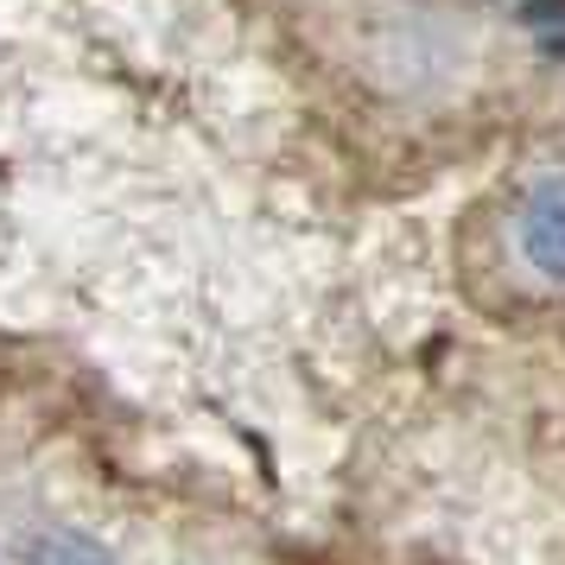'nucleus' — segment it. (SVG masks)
I'll list each match as a JSON object with an SVG mask.
<instances>
[{
  "mask_svg": "<svg viewBox=\"0 0 565 565\" xmlns=\"http://www.w3.org/2000/svg\"><path fill=\"white\" fill-rule=\"evenodd\" d=\"M521 255L534 274L565 286V179H546L521 204Z\"/></svg>",
  "mask_w": 565,
  "mask_h": 565,
  "instance_id": "f257e3e1",
  "label": "nucleus"
},
{
  "mask_svg": "<svg viewBox=\"0 0 565 565\" xmlns=\"http://www.w3.org/2000/svg\"><path fill=\"white\" fill-rule=\"evenodd\" d=\"M20 559L26 565H108V553L96 540L71 534V527H52V534H32L26 546H20Z\"/></svg>",
  "mask_w": 565,
  "mask_h": 565,
  "instance_id": "f03ea898",
  "label": "nucleus"
},
{
  "mask_svg": "<svg viewBox=\"0 0 565 565\" xmlns=\"http://www.w3.org/2000/svg\"><path fill=\"white\" fill-rule=\"evenodd\" d=\"M527 32L546 57H565V0H527Z\"/></svg>",
  "mask_w": 565,
  "mask_h": 565,
  "instance_id": "7ed1b4c3",
  "label": "nucleus"
}]
</instances>
